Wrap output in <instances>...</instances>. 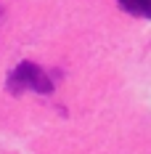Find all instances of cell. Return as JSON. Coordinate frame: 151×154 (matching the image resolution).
<instances>
[{
	"label": "cell",
	"mask_w": 151,
	"mask_h": 154,
	"mask_svg": "<svg viewBox=\"0 0 151 154\" xmlns=\"http://www.w3.org/2000/svg\"><path fill=\"white\" fill-rule=\"evenodd\" d=\"M122 11L138 16V19H151V0H117Z\"/></svg>",
	"instance_id": "obj_2"
},
{
	"label": "cell",
	"mask_w": 151,
	"mask_h": 154,
	"mask_svg": "<svg viewBox=\"0 0 151 154\" xmlns=\"http://www.w3.org/2000/svg\"><path fill=\"white\" fill-rule=\"evenodd\" d=\"M5 88L14 96H19L24 91H35V93H43V96H50L53 93V82H50V77H48V72L43 66H37L35 61H21L11 69V75L5 80Z\"/></svg>",
	"instance_id": "obj_1"
},
{
	"label": "cell",
	"mask_w": 151,
	"mask_h": 154,
	"mask_svg": "<svg viewBox=\"0 0 151 154\" xmlns=\"http://www.w3.org/2000/svg\"><path fill=\"white\" fill-rule=\"evenodd\" d=\"M0 16H3V8H0Z\"/></svg>",
	"instance_id": "obj_3"
}]
</instances>
